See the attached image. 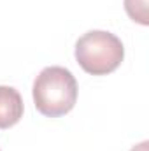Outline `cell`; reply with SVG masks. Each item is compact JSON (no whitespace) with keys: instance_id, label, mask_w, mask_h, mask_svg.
Wrapping results in <instances>:
<instances>
[{"instance_id":"5b68a950","label":"cell","mask_w":149,"mask_h":151,"mask_svg":"<svg viewBox=\"0 0 149 151\" xmlns=\"http://www.w3.org/2000/svg\"><path fill=\"white\" fill-rule=\"evenodd\" d=\"M130 151H149V142L148 141H142L140 144H137L135 148H132Z\"/></svg>"},{"instance_id":"6da1fadb","label":"cell","mask_w":149,"mask_h":151,"mask_svg":"<svg viewBox=\"0 0 149 151\" xmlns=\"http://www.w3.org/2000/svg\"><path fill=\"white\" fill-rule=\"evenodd\" d=\"M34 104L47 118L70 113L77 102V81L65 67H46L34 81Z\"/></svg>"},{"instance_id":"3957f363","label":"cell","mask_w":149,"mask_h":151,"mask_svg":"<svg viewBox=\"0 0 149 151\" xmlns=\"http://www.w3.org/2000/svg\"><path fill=\"white\" fill-rule=\"evenodd\" d=\"M23 99L12 86H0V130L14 127L23 118Z\"/></svg>"},{"instance_id":"277c9868","label":"cell","mask_w":149,"mask_h":151,"mask_svg":"<svg viewBox=\"0 0 149 151\" xmlns=\"http://www.w3.org/2000/svg\"><path fill=\"white\" fill-rule=\"evenodd\" d=\"M149 0H125L126 14L140 25H149Z\"/></svg>"},{"instance_id":"7a4b0ae2","label":"cell","mask_w":149,"mask_h":151,"mask_svg":"<svg viewBox=\"0 0 149 151\" xmlns=\"http://www.w3.org/2000/svg\"><path fill=\"white\" fill-rule=\"evenodd\" d=\"M125 58L123 42L111 32L91 30L75 42V60L84 72L107 76L114 72Z\"/></svg>"}]
</instances>
